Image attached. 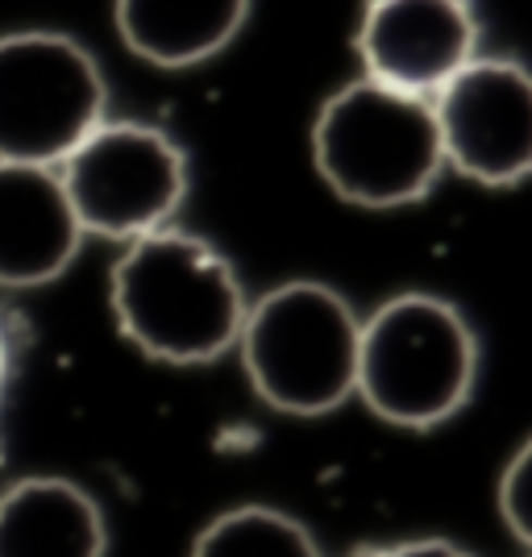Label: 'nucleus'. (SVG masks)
Instances as JSON below:
<instances>
[{
    "label": "nucleus",
    "mask_w": 532,
    "mask_h": 557,
    "mask_svg": "<svg viewBox=\"0 0 532 557\" xmlns=\"http://www.w3.org/2000/svg\"><path fill=\"white\" fill-rule=\"evenodd\" d=\"M109 300L121 337L171 367L230 354L250 308L225 255L171 225L125 246L109 275Z\"/></svg>",
    "instance_id": "1"
},
{
    "label": "nucleus",
    "mask_w": 532,
    "mask_h": 557,
    "mask_svg": "<svg viewBox=\"0 0 532 557\" xmlns=\"http://www.w3.org/2000/svg\"><path fill=\"white\" fill-rule=\"evenodd\" d=\"M474 329L441 296L404 292L362 321L354 395L395 429L424 433L458 417L474 392Z\"/></svg>",
    "instance_id": "2"
},
{
    "label": "nucleus",
    "mask_w": 532,
    "mask_h": 557,
    "mask_svg": "<svg viewBox=\"0 0 532 557\" xmlns=\"http://www.w3.org/2000/svg\"><path fill=\"white\" fill-rule=\"evenodd\" d=\"M312 159L324 184L349 205H412L429 196L445 166L433 100L395 92L362 75L321 104Z\"/></svg>",
    "instance_id": "3"
},
{
    "label": "nucleus",
    "mask_w": 532,
    "mask_h": 557,
    "mask_svg": "<svg viewBox=\"0 0 532 557\" xmlns=\"http://www.w3.org/2000/svg\"><path fill=\"white\" fill-rule=\"evenodd\" d=\"M362 321L324 283H283L246 308L237 337L242 367L262 404L287 417H324L358 383Z\"/></svg>",
    "instance_id": "4"
},
{
    "label": "nucleus",
    "mask_w": 532,
    "mask_h": 557,
    "mask_svg": "<svg viewBox=\"0 0 532 557\" xmlns=\"http://www.w3.org/2000/svg\"><path fill=\"white\" fill-rule=\"evenodd\" d=\"M104 75L67 34L25 29L0 38V163L50 166L104 121Z\"/></svg>",
    "instance_id": "5"
},
{
    "label": "nucleus",
    "mask_w": 532,
    "mask_h": 557,
    "mask_svg": "<svg viewBox=\"0 0 532 557\" xmlns=\"http://www.w3.org/2000/svg\"><path fill=\"white\" fill-rule=\"evenodd\" d=\"M59 184L84 233L138 242L171 225L187 196V159L141 121H100L59 163Z\"/></svg>",
    "instance_id": "6"
},
{
    "label": "nucleus",
    "mask_w": 532,
    "mask_h": 557,
    "mask_svg": "<svg viewBox=\"0 0 532 557\" xmlns=\"http://www.w3.org/2000/svg\"><path fill=\"white\" fill-rule=\"evenodd\" d=\"M441 154L483 187L532 175V71L516 59H474L437 96Z\"/></svg>",
    "instance_id": "7"
},
{
    "label": "nucleus",
    "mask_w": 532,
    "mask_h": 557,
    "mask_svg": "<svg viewBox=\"0 0 532 557\" xmlns=\"http://www.w3.org/2000/svg\"><path fill=\"white\" fill-rule=\"evenodd\" d=\"M367 79L408 96H433L479 59L470 0H367L358 25Z\"/></svg>",
    "instance_id": "8"
},
{
    "label": "nucleus",
    "mask_w": 532,
    "mask_h": 557,
    "mask_svg": "<svg viewBox=\"0 0 532 557\" xmlns=\"http://www.w3.org/2000/svg\"><path fill=\"white\" fill-rule=\"evenodd\" d=\"M84 230L59 171L0 163V287H47L79 255Z\"/></svg>",
    "instance_id": "9"
},
{
    "label": "nucleus",
    "mask_w": 532,
    "mask_h": 557,
    "mask_svg": "<svg viewBox=\"0 0 532 557\" xmlns=\"http://www.w3.org/2000/svg\"><path fill=\"white\" fill-rule=\"evenodd\" d=\"M109 529L71 479L29 474L0 491V557H104Z\"/></svg>",
    "instance_id": "10"
},
{
    "label": "nucleus",
    "mask_w": 532,
    "mask_h": 557,
    "mask_svg": "<svg viewBox=\"0 0 532 557\" xmlns=\"http://www.w3.org/2000/svg\"><path fill=\"white\" fill-rule=\"evenodd\" d=\"M116 34L154 67H196L230 47L250 17V0H116Z\"/></svg>",
    "instance_id": "11"
},
{
    "label": "nucleus",
    "mask_w": 532,
    "mask_h": 557,
    "mask_svg": "<svg viewBox=\"0 0 532 557\" xmlns=\"http://www.w3.org/2000/svg\"><path fill=\"white\" fill-rule=\"evenodd\" d=\"M187 557H321V549L296 516L246 504L209 520Z\"/></svg>",
    "instance_id": "12"
},
{
    "label": "nucleus",
    "mask_w": 532,
    "mask_h": 557,
    "mask_svg": "<svg viewBox=\"0 0 532 557\" xmlns=\"http://www.w3.org/2000/svg\"><path fill=\"white\" fill-rule=\"evenodd\" d=\"M499 516L508 533L532 549V437L511 454L508 470L499 474Z\"/></svg>",
    "instance_id": "13"
},
{
    "label": "nucleus",
    "mask_w": 532,
    "mask_h": 557,
    "mask_svg": "<svg viewBox=\"0 0 532 557\" xmlns=\"http://www.w3.org/2000/svg\"><path fill=\"white\" fill-rule=\"evenodd\" d=\"M383 557H474V554H466L462 545L441 541V536H420V541H404V545H395V549H387Z\"/></svg>",
    "instance_id": "14"
},
{
    "label": "nucleus",
    "mask_w": 532,
    "mask_h": 557,
    "mask_svg": "<svg viewBox=\"0 0 532 557\" xmlns=\"http://www.w3.org/2000/svg\"><path fill=\"white\" fill-rule=\"evenodd\" d=\"M529 557H532V554H529Z\"/></svg>",
    "instance_id": "15"
}]
</instances>
